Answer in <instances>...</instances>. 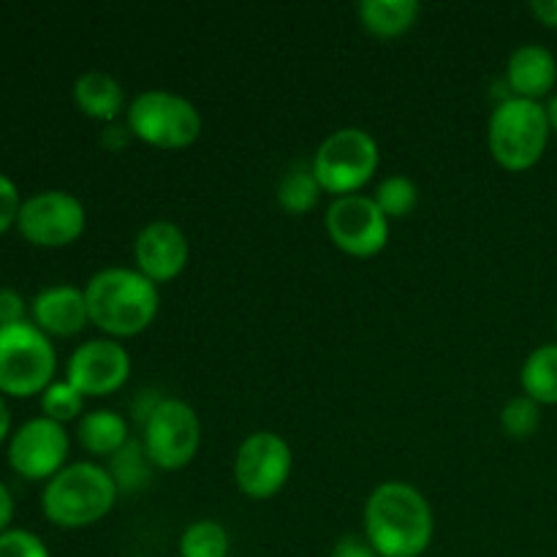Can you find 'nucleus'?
I'll list each match as a JSON object with an SVG mask.
<instances>
[{
	"mask_svg": "<svg viewBox=\"0 0 557 557\" xmlns=\"http://www.w3.org/2000/svg\"><path fill=\"white\" fill-rule=\"evenodd\" d=\"M131 134L158 150H185L201 136V114L194 101L169 90H145L125 109Z\"/></svg>",
	"mask_w": 557,
	"mask_h": 557,
	"instance_id": "nucleus-6",
	"label": "nucleus"
},
{
	"mask_svg": "<svg viewBox=\"0 0 557 557\" xmlns=\"http://www.w3.org/2000/svg\"><path fill=\"white\" fill-rule=\"evenodd\" d=\"M74 101L82 114L101 123H114L125 112V90L107 71H85L74 82Z\"/></svg>",
	"mask_w": 557,
	"mask_h": 557,
	"instance_id": "nucleus-17",
	"label": "nucleus"
},
{
	"mask_svg": "<svg viewBox=\"0 0 557 557\" xmlns=\"http://www.w3.org/2000/svg\"><path fill=\"white\" fill-rule=\"evenodd\" d=\"M544 112H547L549 128H553V134H557V90L547 98V103H544Z\"/></svg>",
	"mask_w": 557,
	"mask_h": 557,
	"instance_id": "nucleus-35",
	"label": "nucleus"
},
{
	"mask_svg": "<svg viewBox=\"0 0 557 557\" xmlns=\"http://www.w3.org/2000/svg\"><path fill=\"white\" fill-rule=\"evenodd\" d=\"M152 468L156 466H152L150 457H147L141 438H131L117 455L109 457L107 471L112 473L120 493H139V490H145L147 484H150Z\"/></svg>",
	"mask_w": 557,
	"mask_h": 557,
	"instance_id": "nucleus-22",
	"label": "nucleus"
},
{
	"mask_svg": "<svg viewBox=\"0 0 557 557\" xmlns=\"http://www.w3.org/2000/svg\"><path fill=\"white\" fill-rule=\"evenodd\" d=\"M321 188L319 177H315L310 163H294L277 183V205L288 212V215H305L319 205Z\"/></svg>",
	"mask_w": 557,
	"mask_h": 557,
	"instance_id": "nucleus-21",
	"label": "nucleus"
},
{
	"mask_svg": "<svg viewBox=\"0 0 557 557\" xmlns=\"http://www.w3.org/2000/svg\"><path fill=\"white\" fill-rule=\"evenodd\" d=\"M131 375V354L112 337L87 341L71 354L65 381L82 397H107L123 389Z\"/></svg>",
	"mask_w": 557,
	"mask_h": 557,
	"instance_id": "nucleus-13",
	"label": "nucleus"
},
{
	"mask_svg": "<svg viewBox=\"0 0 557 557\" xmlns=\"http://www.w3.org/2000/svg\"><path fill=\"white\" fill-rule=\"evenodd\" d=\"M85 205L69 190H41L22 201L16 228L36 248H65L85 234Z\"/></svg>",
	"mask_w": 557,
	"mask_h": 557,
	"instance_id": "nucleus-10",
	"label": "nucleus"
},
{
	"mask_svg": "<svg viewBox=\"0 0 557 557\" xmlns=\"http://www.w3.org/2000/svg\"><path fill=\"white\" fill-rule=\"evenodd\" d=\"M112 473L96 462H71L44 484L41 509L52 525L76 531L101 522L117 504Z\"/></svg>",
	"mask_w": 557,
	"mask_h": 557,
	"instance_id": "nucleus-3",
	"label": "nucleus"
},
{
	"mask_svg": "<svg viewBox=\"0 0 557 557\" xmlns=\"http://www.w3.org/2000/svg\"><path fill=\"white\" fill-rule=\"evenodd\" d=\"M326 234L348 256L370 259L389 243V218L381 212L373 196H337L326 207Z\"/></svg>",
	"mask_w": 557,
	"mask_h": 557,
	"instance_id": "nucleus-11",
	"label": "nucleus"
},
{
	"mask_svg": "<svg viewBox=\"0 0 557 557\" xmlns=\"http://www.w3.org/2000/svg\"><path fill=\"white\" fill-rule=\"evenodd\" d=\"M364 539L379 557H422L433 544L428 498L406 482H384L364 504Z\"/></svg>",
	"mask_w": 557,
	"mask_h": 557,
	"instance_id": "nucleus-1",
	"label": "nucleus"
},
{
	"mask_svg": "<svg viewBox=\"0 0 557 557\" xmlns=\"http://www.w3.org/2000/svg\"><path fill=\"white\" fill-rule=\"evenodd\" d=\"M82 406H85V397L69 384V381H52V384L44 389L41 395V411L44 417L52 419V422L65 424L79 419Z\"/></svg>",
	"mask_w": 557,
	"mask_h": 557,
	"instance_id": "nucleus-26",
	"label": "nucleus"
},
{
	"mask_svg": "<svg viewBox=\"0 0 557 557\" xmlns=\"http://www.w3.org/2000/svg\"><path fill=\"white\" fill-rule=\"evenodd\" d=\"M136 270L152 283H169L188 267L190 243L172 221H152L134 239Z\"/></svg>",
	"mask_w": 557,
	"mask_h": 557,
	"instance_id": "nucleus-14",
	"label": "nucleus"
},
{
	"mask_svg": "<svg viewBox=\"0 0 557 557\" xmlns=\"http://www.w3.org/2000/svg\"><path fill=\"white\" fill-rule=\"evenodd\" d=\"M330 557H379L364 536H343Z\"/></svg>",
	"mask_w": 557,
	"mask_h": 557,
	"instance_id": "nucleus-30",
	"label": "nucleus"
},
{
	"mask_svg": "<svg viewBox=\"0 0 557 557\" xmlns=\"http://www.w3.org/2000/svg\"><path fill=\"white\" fill-rule=\"evenodd\" d=\"M500 428L509 438L528 441L542 428V406L528 395H517L500 408Z\"/></svg>",
	"mask_w": 557,
	"mask_h": 557,
	"instance_id": "nucleus-25",
	"label": "nucleus"
},
{
	"mask_svg": "<svg viewBox=\"0 0 557 557\" xmlns=\"http://www.w3.org/2000/svg\"><path fill=\"white\" fill-rule=\"evenodd\" d=\"M141 444L158 471H183L199 455V413L185 400L163 397L161 406L141 424Z\"/></svg>",
	"mask_w": 557,
	"mask_h": 557,
	"instance_id": "nucleus-8",
	"label": "nucleus"
},
{
	"mask_svg": "<svg viewBox=\"0 0 557 557\" xmlns=\"http://www.w3.org/2000/svg\"><path fill=\"white\" fill-rule=\"evenodd\" d=\"M76 441L92 457H114L131 441L128 422H125L123 413L98 408V411L85 413L79 419V424H76Z\"/></svg>",
	"mask_w": 557,
	"mask_h": 557,
	"instance_id": "nucleus-18",
	"label": "nucleus"
},
{
	"mask_svg": "<svg viewBox=\"0 0 557 557\" xmlns=\"http://www.w3.org/2000/svg\"><path fill=\"white\" fill-rule=\"evenodd\" d=\"M547 112L542 101L528 98H504L495 103L487 125L490 156L506 172H528L544 158L549 145Z\"/></svg>",
	"mask_w": 557,
	"mask_h": 557,
	"instance_id": "nucleus-4",
	"label": "nucleus"
},
{
	"mask_svg": "<svg viewBox=\"0 0 557 557\" xmlns=\"http://www.w3.org/2000/svg\"><path fill=\"white\" fill-rule=\"evenodd\" d=\"M131 128H128V123H117V120H114V123H107V128H103V134H101V141H103V147H107V150H123L125 145H128V139H131Z\"/></svg>",
	"mask_w": 557,
	"mask_h": 557,
	"instance_id": "nucleus-31",
	"label": "nucleus"
},
{
	"mask_svg": "<svg viewBox=\"0 0 557 557\" xmlns=\"http://www.w3.org/2000/svg\"><path fill=\"white\" fill-rule=\"evenodd\" d=\"M373 199L389 221L392 218H406L417 210L419 188L411 177H406V174H389V177H384L379 183Z\"/></svg>",
	"mask_w": 557,
	"mask_h": 557,
	"instance_id": "nucleus-24",
	"label": "nucleus"
},
{
	"mask_svg": "<svg viewBox=\"0 0 557 557\" xmlns=\"http://www.w3.org/2000/svg\"><path fill=\"white\" fill-rule=\"evenodd\" d=\"M11 520H14V498H11L9 487L0 482V533L9 531Z\"/></svg>",
	"mask_w": 557,
	"mask_h": 557,
	"instance_id": "nucleus-33",
	"label": "nucleus"
},
{
	"mask_svg": "<svg viewBox=\"0 0 557 557\" xmlns=\"http://www.w3.org/2000/svg\"><path fill=\"white\" fill-rule=\"evenodd\" d=\"M0 557H52L47 544L36 536V533L25 531V528H9L0 533Z\"/></svg>",
	"mask_w": 557,
	"mask_h": 557,
	"instance_id": "nucleus-27",
	"label": "nucleus"
},
{
	"mask_svg": "<svg viewBox=\"0 0 557 557\" xmlns=\"http://www.w3.org/2000/svg\"><path fill=\"white\" fill-rule=\"evenodd\" d=\"M379 163V141L364 128L348 125V128L332 131L321 141L310 166H313L324 194H332L337 199V196L359 194L373 180Z\"/></svg>",
	"mask_w": 557,
	"mask_h": 557,
	"instance_id": "nucleus-7",
	"label": "nucleus"
},
{
	"mask_svg": "<svg viewBox=\"0 0 557 557\" xmlns=\"http://www.w3.org/2000/svg\"><path fill=\"white\" fill-rule=\"evenodd\" d=\"M557 85V58L542 44H522L509 54L506 63V87L509 96L542 101L553 96Z\"/></svg>",
	"mask_w": 557,
	"mask_h": 557,
	"instance_id": "nucleus-16",
	"label": "nucleus"
},
{
	"mask_svg": "<svg viewBox=\"0 0 557 557\" xmlns=\"http://www.w3.org/2000/svg\"><path fill=\"white\" fill-rule=\"evenodd\" d=\"M9 430H11V411L5 406V397L0 395V444L9 438Z\"/></svg>",
	"mask_w": 557,
	"mask_h": 557,
	"instance_id": "nucleus-34",
	"label": "nucleus"
},
{
	"mask_svg": "<svg viewBox=\"0 0 557 557\" xmlns=\"http://www.w3.org/2000/svg\"><path fill=\"white\" fill-rule=\"evenodd\" d=\"M531 14L536 16L544 27L557 30V0H531Z\"/></svg>",
	"mask_w": 557,
	"mask_h": 557,
	"instance_id": "nucleus-32",
	"label": "nucleus"
},
{
	"mask_svg": "<svg viewBox=\"0 0 557 557\" xmlns=\"http://www.w3.org/2000/svg\"><path fill=\"white\" fill-rule=\"evenodd\" d=\"M555 326H557V315H555Z\"/></svg>",
	"mask_w": 557,
	"mask_h": 557,
	"instance_id": "nucleus-36",
	"label": "nucleus"
},
{
	"mask_svg": "<svg viewBox=\"0 0 557 557\" xmlns=\"http://www.w3.org/2000/svg\"><path fill=\"white\" fill-rule=\"evenodd\" d=\"M522 395L539 406H557V343L533 348L520 370Z\"/></svg>",
	"mask_w": 557,
	"mask_h": 557,
	"instance_id": "nucleus-20",
	"label": "nucleus"
},
{
	"mask_svg": "<svg viewBox=\"0 0 557 557\" xmlns=\"http://www.w3.org/2000/svg\"><path fill=\"white\" fill-rule=\"evenodd\" d=\"M232 539L218 520H196L180 536V557H228Z\"/></svg>",
	"mask_w": 557,
	"mask_h": 557,
	"instance_id": "nucleus-23",
	"label": "nucleus"
},
{
	"mask_svg": "<svg viewBox=\"0 0 557 557\" xmlns=\"http://www.w3.org/2000/svg\"><path fill=\"white\" fill-rule=\"evenodd\" d=\"M71 438L65 424L36 417L22 424L9 441V466L27 482H49L65 468Z\"/></svg>",
	"mask_w": 557,
	"mask_h": 557,
	"instance_id": "nucleus-12",
	"label": "nucleus"
},
{
	"mask_svg": "<svg viewBox=\"0 0 557 557\" xmlns=\"http://www.w3.org/2000/svg\"><path fill=\"white\" fill-rule=\"evenodd\" d=\"M90 324L112 341L136 337L150 330L161 310L158 283L128 267H107L85 286Z\"/></svg>",
	"mask_w": 557,
	"mask_h": 557,
	"instance_id": "nucleus-2",
	"label": "nucleus"
},
{
	"mask_svg": "<svg viewBox=\"0 0 557 557\" xmlns=\"http://www.w3.org/2000/svg\"><path fill=\"white\" fill-rule=\"evenodd\" d=\"M357 14L364 30L375 38H397L417 25L422 5L419 0H362Z\"/></svg>",
	"mask_w": 557,
	"mask_h": 557,
	"instance_id": "nucleus-19",
	"label": "nucleus"
},
{
	"mask_svg": "<svg viewBox=\"0 0 557 557\" xmlns=\"http://www.w3.org/2000/svg\"><path fill=\"white\" fill-rule=\"evenodd\" d=\"M294 455L283 435L272 430L250 433L234 455V484L250 500H270L286 487Z\"/></svg>",
	"mask_w": 557,
	"mask_h": 557,
	"instance_id": "nucleus-9",
	"label": "nucleus"
},
{
	"mask_svg": "<svg viewBox=\"0 0 557 557\" xmlns=\"http://www.w3.org/2000/svg\"><path fill=\"white\" fill-rule=\"evenodd\" d=\"M58 354L52 337L44 335L33 321L0 326V395H44L54 381Z\"/></svg>",
	"mask_w": 557,
	"mask_h": 557,
	"instance_id": "nucleus-5",
	"label": "nucleus"
},
{
	"mask_svg": "<svg viewBox=\"0 0 557 557\" xmlns=\"http://www.w3.org/2000/svg\"><path fill=\"white\" fill-rule=\"evenodd\" d=\"M27 321V302L20 292L3 286L0 288V326H14Z\"/></svg>",
	"mask_w": 557,
	"mask_h": 557,
	"instance_id": "nucleus-29",
	"label": "nucleus"
},
{
	"mask_svg": "<svg viewBox=\"0 0 557 557\" xmlns=\"http://www.w3.org/2000/svg\"><path fill=\"white\" fill-rule=\"evenodd\" d=\"M20 190L11 183L5 174H0V234L9 232L11 226H16V218H20Z\"/></svg>",
	"mask_w": 557,
	"mask_h": 557,
	"instance_id": "nucleus-28",
	"label": "nucleus"
},
{
	"mask_svg": "<svg viewBox=\"0 0 557 557\" xmlns=\"http://www.w3.org/2000/svg\"><path fill=\"white\" fill-rule=\"evenodd\" d=\"M30 319L44 335L74 337L90 324L85 288L58 283L38 292L30 302Z\"/></svg>",
	"mask_w": 557,
	"mask_h": 557,
	"instance_id": "nucleus-15",
	"label": "nucleus"
}]
</instances>
